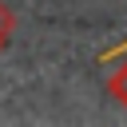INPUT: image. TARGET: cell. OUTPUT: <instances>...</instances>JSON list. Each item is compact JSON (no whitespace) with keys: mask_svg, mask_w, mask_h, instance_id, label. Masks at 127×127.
<instances>
[{"mask_svg":"<svg viewBox=\"0 0 127 127\" xmlns=\"http://www.w3.org/2000/svg\"><path fill=\"white\" fill-rule=\"evenodd\" d=\"M4 48H8V36H4V32H0V52H4Z\"/></svg>","mask_w":127,"mask_h":127,"instance_id":"3957f363","label":"cell"},{"mask_svg":"<svg viewBox=\"0 0 127 127\" xmlns=\"http://www.w3.org/2000/svg\"><path fill=\"white\" fill-rule=\"evenodd\" d=\"M107 87H111V95H115V99H119V103L127 107V60H123V64L115 67V75L107 79Z\"/></svg>","mask_w":127,"mask_h":127,"instance_id":"6da1fadb","label":"cell"},{"mask_svg":"<svg viewBox=\"0 0 127 127\" xmlns=\"http://www.w3.org/2000/svg\"><path fill=\"white\" fill-rule=\"evenodd\" d=\"M0 32H4V36L16 32V16H12V8H8L4 0H0Z\"/></svg>","mask_w":127,"mask_h":127,"instance_id":"7a4b0ae2","label":"cell"}]
</instances>
